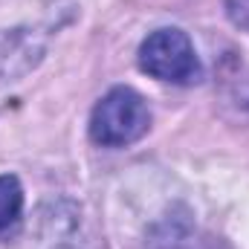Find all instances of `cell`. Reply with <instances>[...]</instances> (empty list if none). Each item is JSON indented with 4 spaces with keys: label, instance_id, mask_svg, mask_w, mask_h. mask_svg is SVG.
<instances>
[{
    "label": "cell",
    "instance_id": "1",
    "mask_svg": "<svg viewBox=\"0 0 249 249\" xmlns=\"http://www.w3.org/2000/svg\"><path fill=\"white\" fill-rule=\"evenodd\" d=\"M151 127L145 99L130 87H113L90 113V139L102 148H124L139 142Z\"/></svg>",
    "mask_w": 249,
    "mask_h": 249
},
{
    "label": "cell",
    "instance_id": "2",
    "mask_svg": "<svg viewBox=\"0 0 249 249\" xmlns=\"http://www.w3.org/2000/svg\"><path fill=\"white\" fill-rule=\"evenodd\" d=\"M139 67L142 72L171 84H194L203 72L194 44L183 29L151 32L139 47Z\"/></svg>",
    "mask_w": 249,
    "mask_h": 249
},
{
    "label": "cell",
    "instance_id": "3",
    "mask_svg": "<svg viewBox=\"0 0 249 249\" xmlns=\"http://www.w3.org/2000/svg\"><path fill=\"white\" fill-rule=\"evenodd\" d=\"M47 55V35L32 26L0 29V90L26 78Z\"/></svg>",
    "mask_w": 249,
    "mask_h": 249
},
{
    "label": "cell",
    "instance_id": "4",
    "mask_svg": "<svg viewBox=\"0 0 249 249\" xmlns=\"http://www.w3.org/2000/svg\"><path fill=\"white\" fill-rule=\"evenodd\" d=\"M53 214H41L44 217V229H41V247L44 249H78V220H75V209H70V214H61L64 203L50 206Z\"/></svg>",
    "mask_w": 249,
    "mask_h": 249
},
{
    "label": "cell",
    "instance_id": "5",
    "mask_svg": "<svg viewBox=\"0 0 249 249\" xmlns=\"http://www.w3.org/2000/svg\"><path fill=\"white\" fill-rule=\"evenodd\" d=\"M23 220V188L18 177L0 174V241L12 238Z\"/></svg>",
    "mask_w": 249,
    "mask_h": 249
},
{
    "label": "cell",
    "instance_id": "6",
    "mask_svg": "<svg viewBox=\"0 0 249 249\" xmlns=\"http://www.w3.org/2000/svg\"><path fill=\"white\" fill-rule=\"evenodd\" d=\"M223 9H226V18L238 29L249 32V0H223Z\"/></svg>",
    "mask_w": 249,
    "mask_h": 249
}]
</instances>
